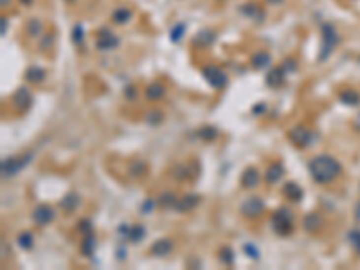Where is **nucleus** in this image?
Instances as JSON below:
<instances>
[{"label": "nucleus", "instance_id": "nucleus-1", "mask_svg": "<svg viewBox=\"0 0 360 270\" xmlns=\"http://www.w3.org/2000/svg\"><path fill=\"white\" fill-rule=\"evenodd\" d=\"M308 171L317 184H329V182H333L340 175L342 166H340V162L337 159H333V157L317 155L310 161Z\"/></svg>", "mask_w": 360, "mask_h": 270}, {"label": "nucleus", "instance_id": "nucleus-2", "mask_svg": "<svg viewBox=\"0 0 360 270\" xmlns=\"http://www.w3.org/2000/svg\"><path fill=\"white\" fill-rule=\"evenodd\" d=\"M272 229L279 236H288L294 231V213L288 207H279L272 216Z\"/></svg>", "mask_w": 360, "mask_h": 270}, {"label": "nucleus", "instance_id": "nucleus-3", "mask_svg": "<svg viewBox=\"0 0 360 270\" xmlns=\"http://www.w3.org/2000/svg\"><path fill=\"white\" fill-rule=\"evenodd\" d=\"M323 45H321V54H319V62H324L326 58L331 54V51L335 49V45L339 43V34L335 31V27L331 24H324L323 26Z\"/></svg>", "mask_w": 360, "mask_h": 270}, {"label": "nucleus", "instance_id": "nucleus-4", "mask_svg": "<svg viewBox=\"0 0 360 270\" xmlns=\"http://www.w3.org/2000/svg\"><path fill=\"white\" fill-rule=\"evenodd\" d=\"M202 74H204L205 81L216 90L224 89L225 85H227V81H229L227 74H225L222 68L214 67V65H205V67L202 68Z\"/></svg>", "mask_w": 360, "mask_h": 270}, {"label": "nucleus", "instance_id": "nucleus-5", "mask_svg": "<svg viewBox=\"0 0 360 270\" xmlns=\"http://www.w3.org/2000/svg\"><path fill=\"white\" fill-rule=\"evenodd\" d=\"M31 159H33V153H27L24 157H11V159L2 162V175L4 177H13L16 173H20L29 164Z\"/></svg>", "mask_w": 360, "mask_h": 270}, {"label": "nucleus", "instance_id": "nucleus-6", "mask_svg": "<svg viewBox=\"0 0 360 270\" xmlns=\"http://www.w3.org/2000/svg\"><path fill=\"white\" fill-rule=\"evenodd\" d=\"M263 211H265V202L258 197H249L245 202L240 205V213L243 214L245 218H251V220L261 216Z\"/></svg>", "mask_w": 360, "mask_h": 270}, {"label": "nucleus", "instance_id": "nucleus-7", "mask_svg": "<svg viewBox=\"0 0 360 270\" xmlns=\"http://www.w3.org/2000/svg\"><path fill=\"white\" fill-rule=\"evenodd\" d=\"M96 47L103 52H108V51H114L119 47V38L112 34L108 29H101L99 31V36L96 40Z\"/></svg>", "mask_w": 360, "mask_h": 270}, {"label": "nucleus", "instance_id": "nucleus-8", "mask_svg": "<svg viewBox=\"0 0 360 270\" xmlns=\"http://www.w3.org/2000/svg\"><path fill=\"white\" fill-rule=\"evenodd\" d=\"M288 139H290L292 144L297 146V148H306L312 142V134L304 126H295V128H292V130L288 132Z\"/></svg>", "mask_w": 360, "mask_h": 270}, {"label": "nucleus", "instance_id": "nucleus-9", "mask_svg": "<svg viewBox=\"0 0 360 270\" xmlns=\"http://www.w3.org/2000/svg\"><path fill=\"white\" fill-rule=\"evenodd\" d=\"M54 216H56L54 209H52L51 205H45V203H42V205L34 207V211H33V220L36 222V225L51 224L52 220H54Z\"/></svg>", "mask_w": 360, "mask_h": 270}, {"label": "nucleus", "instance_id": "nucleus-10", "mask_svg": "<svg viewBox=\"0 0 360 270\" xmlns=\"http://www.w3.org/2000/svg\"><path fill=\"white\" fill-rule=\"evenodd\" d=\"M214 42H216V34H214V31H211V29H202V31L196 33L193 38V45L198 47V49H207V47H211Z\"/></svg>", "mask_w": 360, "mask_h": 270}, {"label": "nucleus", "instance_id": "nucleus-11", "mask_svg": "<svg viewBox=\"0 0 360 270\" xmlns=\"http://www.w3.org/2000/svg\"><path fill=\"white\" fill-rule=\"evenodd\" d=\"M285 76H287V70L283 67H272L268 72H266V85L270 87V89H277V87H281L283 81H285Z\"/></svg>", "mask_w": 360, "mask_h": 270}, {"label": "nucleus", "instance_id": "nucleus-12", "mask_svg": "<svg viewBox=\"0 0 360 270\" xmlns=\"http://www.w3.org/2000/svg\"><path fill=\"white\" fill-rule=\"evenodd\" d=\"M171 250H173V241L169 238L157 239L155 243L150 247V252L153 256H157V258H164V256L171 254Z\"/></svg>", "mask_w": 360, "mask_h": 270}, {"label": "nucleus", "instance_id": "nucleus-13", "mask_svg": "<svg viewBox=\"0 0 360 270\" xmlns=\"http://www.w3.org/2000/svg\"><path fill=\"white\" fill-rule=\"evenodd\" d=\"M33 103V96L27 89H18L13 96V104L18 110H27Z\"/></svg>", "mask_w": 360, "mask_h": 270}, {"label": "nucleus", "instance_id": "nucleus-14", "mask_svg": "<svg viewBox=\"0 0 360 270\" xmlns=\"http://www.w3.org/2000/svg\"><path fill=\"white\" fill-rule=\"evenodd\" d=\"M283 175H285V168H283L281 162H274L270 166L266 168V173H265V180L268 184H277V182L281 180Z\"/></svg>", "mask_w": 360, "mask_h": 270}, {"label": "nucleus", "instance_id": "nucleus-15", "mask_svg": "<svg viewBox=\"0 0 360 270\" xmlns=\"http://www.w3.org/2000/svg\"><path fill=\"white\" fill-rule=\"evenodd\" d=\"M260 184V171H258L256 168H247L243 175H241V186L245 187V189H252V187H256Z\"/></svg>", "mask_w": 360, "mask_h": 270}, {"label": "nucleus", "instance_id": "nucleus-16", "mask_svg": "<svg viewBox=\"0 0 360 270\" xmlns=\"http://www.w3.org/2000/svg\"><path fill=\"white\" fill-rule=\"evenodd\" d=\"M45 78H47V72L43 70V67H40V65L27 67L26 81H29V83H42V81H45Z\"/></svg>", "mask_w": 360, "mask_h": 270}, {"label": "nucleus", "instance_id": "nucleus-17", "mask_svg": "<svg viewBox=\"0 0 360 270\" xmlns=\"http://www.w3.org/2000/svg\"><path fill=\"white\" fill-rule=\"evenodd\" d=\"M198 202H200L198 195H186V197H182L180 200H177L175 209H177L178 213H188V211L195 209V205Z\"/></svg>", "mask_w": 360, "mask_h": 270}, {"label": "nucleus", "instance_id": "nucleus-18", "mask_svg": "<svg viewBox=\"0 0 360 270\" xmlns=\"http://www.w3.org/2000/svg\"><path fill=\"white\" fill-rule=\"evenodd\" d=\"M283 195H285L288 200H292V202H301V198H303V189H301V186H297L295 182H287V184L283 186Z\"/></svg>", "mask_w": 360, "mask_h": 270}, {"label": "nucleus", "instance_id": "nucleus-19", "mask_svg": "<svg viewBox=\"0 0 360 270\" xmlns=\"http://www.w3.org/2000/svg\"><path fill=\"white\" fill-rule=\"evenodd\" d=\"M270 62H272V58H270V54H268L266 51L254 52V54H252V58H251L252 67L258 68V70H261V68H266L268 65H270Z\"/></svg>", "mask_w": 360, "mask_h": 270}, {"label": "nucleus", "instance_id": "nucleus-20", "mask_svg": "<svg viewBox=\"0 0 360 270\" xmlns=\"http://www.w3.org/2000/svg\"><path fill=\"white\" fill-rule=\"evenodd\" d=\"M303 225H304V231L315 233V231L321 229V225H323V218H321V214H317V213H310L304 216Z\"/></svg>", "mask_w": 360, "mask_h": 270}, {"label": "nucleus", "instance_id": "nucleus-21", "mask_svg": "<svg viewBox=\"0 0 360 270\" xmlns=\"http://www.w3.org/2000/svg\"><path fill=\"white\" fill-rule=\"evenodd\" d=\"M166 96V89H164V85L159 83V81H153L152 85H148L146 89V98L150 101H159Z\"/></svg>", "mask_w": 360, "mask_h": 270}, {"label": "nucleus", "instance_id": "nucleus-22", "mask_svg": "<svg viewBox=\"0 0 360 270\" xmlns=\"http://www.w3.org/2000/svg\"><path fill=\"white\" fill-rule=\"evenodd\" d=\"M112 20L117 24V26H125V24H128V22L131 20V11L128 9V7H117V9H114V13H112Z\"/></svg>", "mask_w": 360, "mask_h": 270}, {"label": "nucleus", "instance_id": "nucleus-23", "mask_svg": "<svg viewBox=\"0 0 360 270\" xmlns=\"http://www.w3.org/2000/svg\"><path fill=\"white\" fill-rule=\"evenodd\" d=\"M60 205H62V207L65 209L67 213H72L74 209L79 205V197L76 195V193H68L67 197H65L62 202H60Z\"/></svg>", "mask_w": 360, "mask_h": 270}, {"label": "nucleus", "instance_id": "nucleus-24", "mask_svg": "<svg viewBox=\"0 0 360 270\" xmlns=\"http://www.w3.org/2000/svg\"><path fill=\"white\" fill-rule=\"evenodd\" d=\"M26 31H27V34H29L31 38H38L40 34H42V31H43V24L38 20V18H31V20L27 22Z\"/></svg>", "mask_w": 360, "mask_h": 270}, {"label": "nucleus", "instance_id": "nucleus-25", "mask_svg": "<svg viewBox=\"0 0 360 270\" xmlns=\"http://www.w3.org/2000/svg\"><path fill=\"white\" fill-rule=\"evenodd\" d=\"M96 250V236L94 233L92 234H87L85 236V239L81 241V252H83L85 256H92Z\"/></svg>", "mask_w": 360, "mask_h": 270}, {"label": "nucleus", "instance_id": "nucleus-26", "mask_svg": "<svg viewBox=\"0 0 360 270\" xmlns=\"http://www.w3.org/2000/svg\"><path fill=\"white\" fill-rule=\"evenodd\" d=\"M339 99L346 104H359L360 103V96L355 90H342L339 94Z\"/></svg>", "mask_w": 360, "mask_h": 270}, {"label": "nucleus", "instance_id": "nucleus-27", "mask_svg": "<svg viewBox=\"0 0 360 270\" xmlns=\"http://www.w3.org/2000/svg\"><path fill=\"white\" fill-rule=\"evenodd\" d=\"M184 34H186V24H184V22H178V24L173 26L171 33H169V38H171L173 43H178L184 38Z\"/></svg>", "mask_w": 360, "mask_h": 270}, {"label": "nucleus", "instance_id": "nucleus-28", "mask_svg": "<svg viewBox=\"0 0 360 270\" xmlns=\"http://www.w3.org/2000/svg\"><path fill=\"white\" fill-rule=\"evenodd\" d=\"M144 234H146V229L142 227V225H131L130 227V234H128V239L130 241H133V243H137V241H141L142 238H144Z\"/></svg>", "mask_w": 360, "mask_h": 270}, {"label": "nucleus", "instance_id": "nucleus-29", "mask_svg": "<svg viewBox=\"0 0 360 270\" xmlns=\"http://www.w3.org/2000/svg\"><path fill=\"white\" fill-rule=\"evenodd\" d=\"M16 241H18V247H20V249H24V250L33 249V245H34V239H33V234L31 233H22V234H18Z\"/></svg>", "mask_w": 360, "mask_h": 270}, {"label": "nucleus", "instance_id": "nucleus-30", "mask_svg": "<svg viewBox=\"0 0 360 270\" xmlns=\"http://www.w3.org/2000/svg\"><path fill=\"white\" fill-rule=\"evenodd\" d=\"M196 135L204 140H213L214 137L218 135V132H216V128H213V126H204V128H200V130L196 132Z\"/></svg>", "mask_w": 360, "mask_h": 270}, {"label": "nucleus", "instance_id": "nucleus-31", "mask_svg": "<svg viewBox=\"0 0 360 270\" xmlns=\"http://www.w3.org/2000/svg\"><path fill=\"white\" fill-rule=\"evenodd\" d=\"M85 40V29L81 24H76V26L72 27V42L76 43V45H81Z\"/></svg>", "mask_w": 360, "mask_h": 270}, {"label": "nucleus", "instance_id": "nucleus-32", "mask_svg": "<svg viewBox=\"0 0 360 270\" xmlns=\"http://www.w3.org/2000/svg\"><path fill=\"white\" fill-rule=\"evenodd\" d=\"M220 261L227 267H230L234 263V254H232V250H230L229 247H224V249L220 250Z\"/></svg>", "mask_w": 360, "mask_h": 270}, {"label": "nucleus", "instance_id": "nucleus-33", "mask_svg": "<svg viewBox=\"0 0 360 270\" xmlns=\"http://www.w3.org/2000/svg\"><path fill=\"white\" fill-rule=\"evenodd\" d=\"M178 198L171 193H166V195H162L161 198V205L162 207H175V203H177Z\"/></svg>", "mask_w": 360, "mask_h": 270}, {"label": "nucleus", "instance_id": "nucleus-34", "mask_svg": "<svg viewBox=\"0 0 360 270\" xmlns=\"http://www.w3.org/2000/svg\"><path fill=\"white\" fill-rule=\"evenodd\" d=\"M78 225H79V233L83 234V236L94 233V225H92V222H90V220H81Z\"/></svg>", "mask_w": 360, "mask_h": 270}, {"label": "nucleus", "instance_id": "nucleus-35", "mask_svg": "<svg viewBox=\"0 0 360 270\" xmlns=\"http://www.w3.org/2000/svg\"><path fill=\"white\" fill-rule=\"evenodd\" d=\"M131 175H133V177H141V175H144V173H146V164H144V162H133V164H131Z\"/></svg>", "mask_w": 360, "mask_h": 270}, {"label": "nucleus", "instance_id": "nucleus-36", "mask_svg": "<svg viewBox=\"0 0 360 270\" xmlns=\"http://www.w3.org/2000/svg\"><path fill=\"white\" fill-rule=\"evenodd\" d=\"M52 43H54V36H52V34H45V36L40 40V51L47 52L52 47Z\"/></svg>", "mask_w": 360, "mask_h": 270}, {"label": "nucleus", "instance_id": "nucleus-37", "mask_svg": "<svg viewBox=\"0 0 360 270\" xmlns=\"http://www.w3.org/2000/svg\"><path fill=\"white\" fill-rule=\"evenodd\" d=\"M348 238H350L351 245H353V249H355L357 252L360 254V231H351Z\"/></svg>", "mask_w": 360, "mask_h": 270}, {"label": "nucleus", "instance_id": "nucleus-38", "mask_svg": "<svg viewBox=\"0 0 360 270\" xmlns=\"http://www.w3.org/2000/svg\"><path fill=\"white\" fill-rule=\"evenodd\" d=\"M243 250L247 252V256L251 258V260H258L260 258V250H258V247L256 245H252V243H247L245 247H243Z\"/></svg>", "mask_w": 360, "mask_h": 270}, {"label": "nucleus", "instance_id": "nucleus-39", "mask_svg": "<svg viewBox=\"0 0 360 270\" xmlns=\"http://www.w3.org/2000/svg\"><path fill=\"white\" fill-rule=\"evenodd\" d=\"M161 119H162V114L159 112V110H152V112L146 115V121L150 123V125H159Z\"/></svg>", "mask_w": 360, "mask_h": 270}, {"label": "nucleus", "instance_id": "nucleus-40", "mask_svg": "<svg viewBox=\"0 0 360 270\" xmlns=\"http://www.w3.org/2000/svg\"><path fill=\"white\" fill-rule=\"evenodd\" d=\"M283 68H285V70H287V72H294V70H295V68H297V62H294L292 58H288V60H285V62H283V65H281Z\"/></svg>", "mask_w": 360, "mask_h": 270}, {"label": "nucleus", "instance_id": "nucleus-41", "mask_svg": "<svg viewBox=\"0 0 360 270\" xmlns=\"http://www.w3.org/2000/svg\"><path fill=\"white\" fill-rule=\"evenodd\" d=\"M173 175L177 178H180V180H182V178H188V169H186V166H177L175 168V171H173Z\"/></svg>", "mask_w": 360, "mask_h": 270}, {"label": "nucleus", "instance_id": "nucleus-42", "mask_svg": "<svg viewBox=\"0 0 360 270\" xmlns=\"http://www.w3.org/2000/svg\"><path fill=\"white\" fill-rule=\"evenodd\" d=\"M152 209H153V200H152V198H148L146 202L142 203V213L148 214L150 211H152Z\"/></svg>", "mask_w": 360, "mask_h": 270}, {"label": "nucleus", "instance_id": "nucleus-43", "mask_svg": "<svg viewBox=\"0 0 360 270\" xmlns=\"http://www.w3.org/2000/svg\"><path fill=\"white\" fill-rule=\"evenodd\" d=\"M265 110H266V104L265 103H260V104H256V106L252 108V114H254V115H261L263 112H265Z\"/></svg>", "mask_w": 360, "mask_h": 270}, {"label": "nucleus", "instance_id": "nucleus-44", "mask_svg": "<svg viewBox=\"0 0 360 270\" xmlns=\"http://www.w3.org/2000/svg\"><path fill=\"white\" fill-rule=\"evenodd\" d=\"M135 94H137V90L133 89V87H128V89L125 90L126 99H130V101H131V99H133V98H135Z\"/></svg>", "mask_w": 360, "mask_h": 270}, {"label": "nucleus", "instance_id": "nucleus-45", "mask_svg": "<svg viewBox=\"0 0 360 270\" xmlns=\"http://www.w3.org/2000/svg\"><path fill=\"white\" fill-rule=\"evenodd\" d=\"M117 231H119V234H123V236H126V238H128V234H130V227H128V225H126V224H121V225H119V229H117Z\"/></svg>", "mask_w": 360, "mask_h": 270}, {"label": "nucleus", "instance_id": "nucleus-46", "mask_svg": "<svg viewBox=\"0 0 360 270\" xmlns=\"http://www.w3.org/2000/svg\"><path fill=\"white\" fill-rule=\"evenodd\" d=\"M7 33V18H2V36H5Z\"/></svg>", "mask_w": 360, "mask_h": 270}, {"label": "nucleus", "instance_id": "nucleus-47", "mask_svg": "<svg viewBox=\"0 0 360 270\" xmlns=\"http://www.w3.org/2000/svg\"><path fill=\"white\" fill-rule=\"evenodd\" d=\"M266 2H268V4H274V5H276V4H281L283 0H266Z\"/></svg>", "mask_w": 360, "mask_h": 270}, {"label": "nucleus", "instance_id": "nucleus-48", "mask_svg": "<svg viewBox=\"0 0 360 270\" xmlns=\"http://www.w3.org/2000/svg\"><path fill=\"white\" fill-rule=\"evenodd\" d=\"M2 258H5V241H2Z\"/></svg>", "mask_w": 360, "mask_h": 270}, {"label": "nucleus", "instance_id": "nucleus-49", "mask_svg": "<svg viewBox=\"0 0 360 270\" xmlns=\"http://www.w3.org/2000/svg\"><path fill=\"white\" fill-rule=\"evenodd\" d=\"M18 2H22V4H31L33 0H18Z\"/></svg>", "mask_w": 360, "mask_h": 270}, {"label": "nucleus", "instance_id": "nucleus-50", "mask_svg": "<svg viewBox=\"0 0 360 270\" xmlns=\"http://www.w3.org/2000/svg\"><path fill=\"white\" fill-rule=\"evenodd\" d=\"M65 2H76V0H65Z\"/></svg>", "mask_w": 360, "mask_h": 270}]
</instances>
